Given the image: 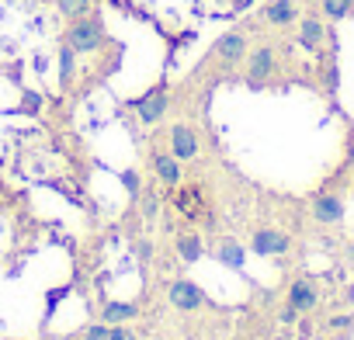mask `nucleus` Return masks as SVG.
I'll use <instances>...</instances> for the list:
<instances>
[{
	"label": "nucleus",
	"instance_id": "1",
	"mask_svg": "<svg viewBox=\"0 0 354 340\" xmlns=\"http://www.w3.org/2000/svg\"><path fill=\"white\" fill-rule=\"evenodd\" d=\"M66 46L73 53H97L104 46V28L97 18H77L73 28L66 32Z\"/></svg>",
	"mask_w": 354,
	"mask_h": 340
},
{
	"label": "nucleus",
	"instance_id": "2",
	"mask_svg": "<svg viewBox=\"0 0 354 340\" xmlns=\"http://www.w3.org/2000/svg\"><path fill=\"white\" fill-rule=\"evenodd\" d=\"M174 205L177 212H181L185 219H209V205H205V191L202 185H185V188H177L174 191Z\"/></svg>",
	"mask_w": 354,
	"mask_h": 340
},
{
	"label": "nucleus",
	"instance_id": "3",
	"mask_svg": "<svg viewBox=\"0 0 354 340\" xmlns=\"http://www.w3.org/2000/svg\"><path fill=\"white\" fill-rule=\"evenodd\" d=\"M274 73V49L271 46H261L247 56V84L250 87H261L268 77Z\"/></svg>",
	"mask_w": 354,
	"mask_h": 340
},
{
	"label": "nucleus",
	"instance_id": "4",
	"mask_svg": "<svg viewBox=\"0 0 354 340\" xmlns=\"http://www.w3.org/2000/svg\"><path fill=\"white\" fill-rule=\"evenodd\" d=\"M163 111H167V84H156L149 94H142V97L136 101V115H139V122H146V125L160 122Z\"/></svg>",
	"mask_w": 354,
	"mask_h": 340
},
{
	"label": "nucleus",
	"instance_id": "5",
	"mask_svg": "<svg viewBox=\"0 0 354 340\" xmlns=\"http://www.w3.org/2000/svg\"><path fill=\"white\" fill-rule=\"evenodd\" d=\"M167 299H170L177 309H198V305H205V292H202L195 281H174V285L167 288Z\"/></svg>",
	"mask_w": 354,
	"mask_h": 340
},
{
	"label": "nucleus",
	"instance_id": "6",
	"mask_svg": "<svg viewBox=\"0 0 354 340\" xmlns=\"http://www.w3.org/2000/svg\"><path fill=\"white\" fill-rule=\"evenodd\" d=\"M170 149L177 160H195L198 156V135L188 125H174L170 129Z\"/></svg>",
	"mask_w": 354,
	"mask_h": 340
},
{
	"label": "nucleus",
	"instance_id": "7",
	"mask_svg": "<svg viewBox=\"0 0 354 340\" xmlns=\"http://www.w3.org/2000/svg\"><path fill=\"white\" fill-rule=\"evenodd\" d=\"M216 59H223L226 66H236L243 56H247V39L240 35V32H230V35H223L219 42H216Z\"/></svg>",
	"mask_w": 354,
	"mask_h": 340
},
{
	"label": "nucleus",
	"instance_id": "8",
	"mask_svg": "<svg viewBox=\"0 0 354 340\" xmlns=\"http://www.w3.org/2000/svg\"><path fill=\"white\" fill-rule=\"evenodd\" d=\"M250 250H254V254H261V257L285 254V250H288V236H281V233H274V229H261V233L254 236Z\"/></svg>",
	"mask_w": 354,
	"mask_h": 340
},
{
	"label": "nucleus",
	"instance_id": "9",
	"mask_svg": "<svg viewBox=\"0 0 354 340\" xmlns=\"http://www.w3.org/2000/svg\"><path fill=\"white\" fill-rule=\"evenodd\" d=\"M153 170H156V178L174 188L177 181H181V167H177V156H167V153H153Z\"/></svg>",
	"mask_w": 354,
	"mask_h": 340
},
{
	"label": "nucleus",
	"instance_id": "10",
	"mask_svg": "<svg viewBox=\"0 0 354 340\" xmlns=\"http://www.w3.org/2000/svg\"><path fill=\"white\" fill-rule=\"evenodd\" d=\"M316 302H319V299H316V288H313L309 281H295V285L288 288V305H292L295 312H309Z\"/></svg>",
	"mask_w": 354,
	"mask_h": 340
},
{
	"label": "nucleus",
	"instance_id": "11",
	"mask_svg": "<svg viewBox=\"0 0 354 340\" xmlns=\"http://www.w3.org/2000/svg\"><path fill=\"white\" fill-rule=\"evenodd\" d=\"M313 216H316L319 223H340V216H344V202L333 198V195H319V198L313 202Z\"/></svg>",
	"mask_w": 354,
	"mask_h": 340
},
{
	"label": "nucleus",
	"instance_id": "12",
	"mask_svg": "<svg viewBox=\"0 0 354 340\" xmlns=\"http://www.w3.org/2000/svg\"><path fill=\"white\" fill-rule=\"evenodd\" d=\"M295 15H299V11H295V0H271V4L264 8V18H268L271 25H278V28H281V25H292Z\"/></svg>",
	"mask_w": 354,
	"mask_h": 340
},
{
	"label": "nucleus",
	"instance_id": "13",
	"mask_svg": "<svg viewBox=\"0 0 354 340\" xmlns=\"http://www.w3.org/2000/svg\"><path fill=\"white\" fill-rule=\"evenodd\" d=\"M299 42H302L306 49H319V42H323V25H319V18H306V21H302Z\"/></svg>",
	"mask_w": 354,
	"mask_h": 340
},
{
	"label": "nucleus",
	"instance_id": "14",
	"mask_svg": "<svg viewBox=\"0 0 354 340\" xmlns=\"http://www.w3.org/2000/svg\"><path fill=\"white\" fill-rule=\"evenodd\" d=\"M136 312H139V305H132V302H108L101 316H104V323H125Z\"/></svg>",
	"mask_w": 354,
	"mask_h": 340
},
{
	"label": "nucleus",
	"instance_id": "15",
	"mask_svg": "<svg viewBox=\"0 0 354 340\" xmlns=\"http://www.w3.org/2000/svg\"><path fill=\"white\" fill-rule=\"evenodd\" d=\"M73 56H77V53H73L70 46L59 49V84H63V87L73 84V73H77V59H73Z\"/></svg>",
	"mask_w": 354,
	"mask_h": 340
},
{
	"label": "nucleus",
	"instance_id": "16",
	"mask_svg": "<svg viewBox=\"0 0 354 340\" xmlns=\"http://www.w3.org/2000/svg\"><path fill=\"white\" fill-rule=\"evenodd\" d=\"M219 261L230 264V267H243V247L236 240H223L219 243Z\"/></svg>",
	"mask_w": 354,
	"mask_h": 340
},
{
	"label": "nucleus",
	"instance_id": "17",
	"mask_svg": "<svg viewBox=\"0 0 354 340\" xmlns=\"http://www.w3.org/2000/svg\"><path fill=\"white\" fill-rule=\"evenodd\" d=\"M177 254H181L188 264H195V261L205 254V247H202V240H198V236H181V240H177Z\"/></svg>",
	"mask_w": 354,
	"mask_h": 340
},
{
	"label": "nucleus",
	"instance_id": "18",
	"mask_svg": "<svg viewBox=\"0 0 354 340\" xmlns=\"http://www.w3.org/2000/svg\"><path fill=\"white\" fill-rule=\"evenodd\" d=\"M319 4H323V15H326V18L340 21V18H347V15H351L354 0H319Z\"/></svg>",
	"mask_w": 354,
	"mask_h": 340
},
{
	"label": "nucleus",
	"instance_id": "19",
	"mask_svg": "<svg viewBox=\"0 0 354 340\" xmlns=\"http://www.w3.org/2000/svg\"><path fill=\"white\" fill-rule=\"evenodd\" d=\"M87 4H91V0H56V8H59L66 18H84Z\"/></svg>",
	"mask_w": 354,
	"mask_h": 340
},
{
	"label": "nucleus",
	"instance_id": "20",
	"mask_svg": "<svg viewBox=\"0 0 354 340\" xmlns=\"http://www.w3.org/2000/svg\"><path fill=\"white\" fill-rule=\"evenodd\" d=\"M122 181H125V188H129L132 195H139V191H142V188H139V178H136V170H125Z\"/></svg>",
	"mask_w": 354,
	"mask_h": 340
},
{
	"label": "nucleus",
	"instance_id": "21",
	"mask_svg": "<svg viewBox=\"0 0 354 340\" xmlns=\"http://www.w3.org/2000/svg\"><path fill=\"white\" fill-rule=\"evenodd\" d=\"M84 340H108V326H91Z\"/></svg>",
	"mask_w": 354,
	"mask_h": 340
},
{
	"label": "nucleus",
	"instance_id": "22",
	"mask_svg": "<svg viewBox=\"0 0 354 340\" xmlns=\"http://www.w3.org/2000/svg\"><path fill=\"white\" fill-rule=\"evenodd\" d=\"M108 340H129V333H125L118 323H111V330H108Z\"/></svg>",
	"mask_w": 354,
	"mask_h": 340
},
{
	"label": "nucleus",
	"instance_id": "23",
	"mask_svg": "<svg viewBox=\"0 0 354 340\" xmlns=\"http://www.w3.org/2000/svg\"><path fill=\"white\" fill-rule=\"evenodd\" d=\"M25 111H39V94H25Z\"/></svg>",
	"mask_w": 354,
	"mask_h": 340
},
{
	"label": "nucleus",
	"instance_id": "24",
	"mask_svg": "<svg viewBox=\"0 0 354 340\" xmlns=\"http://www.w3.org/2000/svg\"><path fill=\"white\" fill-rule=\"evenodd\" d=\"M330 326L333 330H347L351 326V316H337V319H330Z\"/></svg>",
	"mask_w": 354,
	"mask_h": 340
},
{
	"label": "nucleus",
	"instance_id": "25",
	"mask_svg": "<svg viewBox=\"0 0 354 340\" xmlns=\"http://www.w3.org/2000/svg\"><path fill=\"white\" fill-rule=\"evenodd\" d=\"M281 319H285V323H292V319H295V309H292V305H285V309H281Z\"/></svg>",
	"mask_w": 354,
	"mask_h": 340
},
{
	"label": "nucleus",
	"instance_id": "26",
	"mask_svg": "<svg viewBox=\"0 0 354 340\" xmlns=\"http://www.w3.org/2000/svg\"><path fill=\"white\" fill-rule=\"evenodd\" d=\"M351 261H354V247H351Z\"/></svg>",
	"mask_w": 354,
	"mask_h": 340
}]
</instances>
